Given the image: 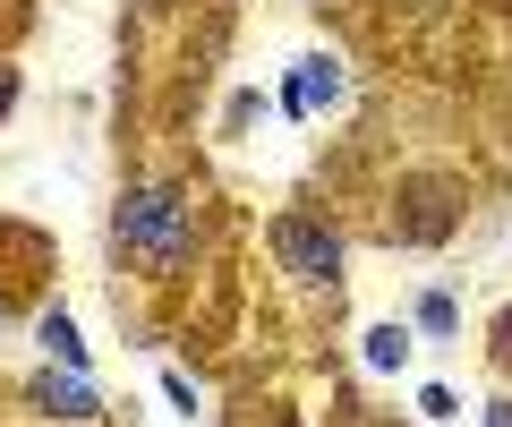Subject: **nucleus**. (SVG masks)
Instances as JSON below:
<instances>
[{"mask_svg":"<svg viewBox=\"0 0 512 427\" xmlns=\"http://www.w3.org/2000/svg\"><path fill=\"white\" fill-rule=\"evenodd\" d=\"M342 94H350L342 60H333V52H299V60H291V77H282V112H291V120H325Z\"/></svg>","mask_w":512,"mask_h":427,"instance_id":"7ed1b4c3","label":"nucleus"},{"mask_svg":"<svg viewBox=\"0 0 512 427\" xmlns=\"http://www.w3.org/2000/svg\"><path fill=\"white\" fill-rule=\"evenodd\" d=\"M410 334H427V342H453V334H461V299L444 291V282H427V291H419V308H410Z\"/></svg>","mask_w":512,"mask_h":427,"instance_id":"423d86ee","label":"nucleus"},{"mask_svg":"<svg viewBox=\"0 0 512 427\" xmlns=\"http://www.w3.org/2000/svg\"><path fill=\"white\" fill-rule=\"evenodd\" d=\"M163 402H171V410H180V419H197V410H205V393H197V385H188V376H180V368H163Z\"/></svg>","mask_w":512,"mask_h":427,"instance_id":"1a4fd4ad","label":"nucleus"},{"mask_svg":"<svg viewBox=\"0 0 512 427\" xmlns=\"http://www.w3.org/2000/svg\"><path fill=\"white\" fill-rule=\"evenodd\" d=\"M265 240H274V257H282V274L291 282H308V291H342V265H350V248H342V231L325 223V214H274V231H265Z\"/></svg>","mask_w":512,"mask_h":427,"instance_id":"f03ea898","label":"nucleus"},{"mask_svg":"<svg viewBox=\"0 0 512 427\" xmlns=\"http://www.w3.org/2000/svg\"><path fill=\"white\" fill-rule=\"evenodd\" d=\"M419 419H461V402L444 385H419Z\"/></svg>","mask_w":512,"mask_h":427,"instance_id":"9d476101","label":"nucleus"},{"mask_svg":"<svg viewBox=\"0 0 512 427\" xmlns=\"http://www.w3.org/2000/svg\"><path fill=\"white\" fill-rule=\"evenodd\" d=\"M487 427H512V402H487Z\"/></svg>","mask_w":512,"mask_h":427,"instance_id":"ddd939ff","label":"nucleus"},{"mask_svg":"<svg viewBox=\"0 0 512 427\" xmlns=\"http://www.w3.org/2000/svg\"><path fill=\"white\" fill-rule=\"evenodd\" d=\"M0 325H9V299H0Z\"/></svg>","mask_w":512,"mask_h":427,"instance_id":"2eb2a0df","label":"nucleus"},{"mask_svg":"<svg viewBox=\"0 0 512 427\" xmlns=\"http://www.w3.org/2000/svg\"><path fill=\"white\" fill-rule=\"evenodd\" d=\"M410 205H419V214L393 223V240H402V248H427V240H444V231L461 223V188L453 180H410Z\"/></svg>","mask_w":512,"mask_h":427,"instance_id":"39448f33","label":"nucleus"},{"mask_svg":"<svg viewBox=\"0 0 512 427\" xmlns=\"http://www.w3.org/2000/svg\"><path fill=\"white\" fill-rule=\"evenodd\" d=\"M495 359H504V368H512V308L495 316Z\"/></svg>","mask_w":512,"mask_h":427,"instance_id":"f8f14e48","label":"nucleus"},{"mask_svg":"<svg viewBox=\"0 0 512 427\" xmlns=\"http://www.w3.org/2000/svg\"><path fill=\"white\" fill-rule=\"evenodd\" d=\"M367 368H376V376H402L410 368V325H367Z\"/></svg>","mask_w":512,"mask_h":427,"instance_id":"6e6552de","label":"nucleus"},{"mask_svg":"<svg viewBox=\"0 0 512 427\" xmlns=\"http://www.w3.org/2000/svg\"><path fill=\"white\" fill-rule=\"evenodd\" d=\"M410 9H444V0H410Z\"/></svg>","mask_w":512,"mask_h":427,"instance_id":"4468645a","label":"nucleus"},{"mask_svg":"<svg viewBox=\"0 0 512 427\" xmlns=\"http://www.w3.org/2000/svg\"><path fill=\"white\" fill-rule=\"evenodd\" d=\"M18 112V69H9V60H0V120Z\"/></svg>","mask_w":512,"mask_h":427,"instance_id":"9b49d317","label":"nucleus"},{"mask_svg":"<svg viewBox=\"0 0 512 427\" xmlns=\"http://www.w3.org/2000/svg\"><path fill=\"white\" fill-rule=\"evenodd\" d=\"M205 240V205L188 180H128L120 205H111V257L137 265L146 282H180L197 265Z\"/></svg>","mask_w":512,"mask_h":427,"instance_id":"f257e3e1","label":"nucleus"},{"mask_svg":"<svg viewBox=\"0 0 512 427\" xmlns=\"http://www.w3.org/2000/svg\"><path fill=\"white\" fill-rule=\"evenodd\" d=\"M35 342H43L52 368H86V342H77V316H69V308H43V316H35Z\"/></svg>","mask_w":512,"mask_h":427,"instance_id":"0eeeda50","label":"nucleus"},{"mask_svg":"<svg viewBox=\"0 0 512 427\" xmlns=\"http://www.w3.org/2000/svg\"><path fill=\"white\" fill-rule=\"evenodd\" d=\"M26 410H43V419H60V427H94L103 419V393H94L86 368H43L35 385H26Z\"/></svg>","mask_w":512,"mask_h":427,"instance_id":"20e7f679","label":"nucleus"}]
</instances>
